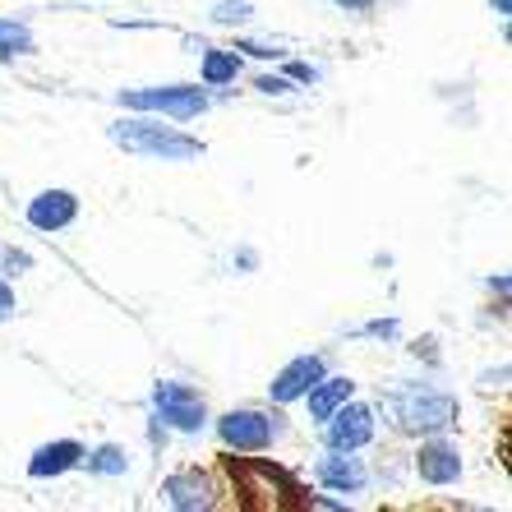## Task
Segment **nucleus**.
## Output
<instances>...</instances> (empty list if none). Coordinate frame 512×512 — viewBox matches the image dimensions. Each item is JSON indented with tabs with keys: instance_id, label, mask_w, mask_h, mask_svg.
Returning <instances> with one entry per match:
<instances>
[{
	"instance_id": "nucleus-1",
	"label": "nucleus",
	"mask_w": 512,
	"mask_h": 512,
	"mask_svg": "<svg viewBox=\"0 0 512 512\" xmlns=\"http://www.w3.org/2000/svg\"><path fill=\"white\" fill-rule=\"evenodd\" d=\"M383 416V425L402 434V439H425V434H453L457 429V416H462V406L448 388L429 379H397L388 383L379 393V406H374Z\"/></svg>"
},
{
	"instance_id": "nucleus-2",
	"label": "nucleus",
	"mask_w": 512,
	"mask_h": 512,
	"mask_svg": "<svg viewBox=\"0 0 512 512\" xmlns=\"http://www.w3.org/2000/svg\"><path fill=\"white\" fill-rule=\"evenodd\" d=\"M107 139L120 153L148 157V162H194V157H203L199 134H185L180 125H167L162 116H148V111H125L120 120H111Z\"/></svg>"
},
{
	"instance_id": "nucleus-3",
	"label": "nucleus",
	"mask_w": 512,
	"mask_h": 512,
	"mask_svg": "<svg viewBox=\"0 0 512 512\" xmlns=\"http://www.w3.org/2000/svg\"><path fill=\"white\" fill-rule=\"evenodd\" d=\"M208 425H213L217 443H222L227 453H240V457L273 453L277 443L286 439L282 406H231V411L213 416Z\"/></svg>"
},
{
	"instance_id": "nucleus-4",
	"label": "nucleus",
	"mask_w": 512,
	"mask_h": 512,
	"mask_svg": "<svg viewBox=\"0 0 512 512\" xmlns=\"http://www.w3.org/2000/svg\"><path fill=\"white\" fill-rule=\"evenodd\" d=\"M125 111H148L162 120H199L213 107V88L203 84H148V88H120L116 97Z\"/></svg>"
},
{
	"instance_id": "nucleus-5",
	"label": "nucleus",
	"mask_w": 512,
	"mask_h": 512,
	"mask_svg": "<svg viewBox=\"0 0 512 512\" xmlns=\"http://www.w3.org/2000/svg\"><path fill=\"white\" fill-rule=\"evenodd\" d=\"M148 416L162 420L171 434H203L213 411H208V397L194 388V383L180 379H157L153 393H148Z\"/></svg>"
},
{
	"instance_id": "nucleus-6",
	"label": "nucleus",
	"mask_w": 512,
	"mask_h": 512,
	"mask_svg": "<svg viewBox=\"0 0 512 512\" xmlns=\"http://www.w3.org/2000/svg\"><path fill=\"white\" fill-rule=\"evenodd\" d=\"M231 489L222 485V476L217 471H208V466H180V471H171L167 480H162V503H167L171 512H213L227 503Z\"/></svg>"
},
{
	"instance_id": "nucleus-7",
	"label": "nucleus",
	"mask_w": 512,
	"mask_h": 512,
	"mask_svg": "<svg viewBox=\"0 0 512 512\" xmlns=\"http://www.w3.org/2000/svg\"><path fill=\"white\" fill-rule=\"evenodd\" d=\"M406 466H411V476L429 489H453V485H462V476H466L462 448H457V439H448V434H425V439H416V453L406 457Z\"/></svg>"
},
{
	"instance_id": "nucleus-8",
	"label": "nucleus",
	"mask_w": 512,
	"mask_h": 512,
	"mask_svg": "<svg viewBox=\"0 0 512 512\" xmlns=\"http://www.w3.org/2000/svg\"><path fill=\"white\" fill-rule=\"evenodd\" d=\"M323 448H337V453H365L379 439V411L370 402H342L333 416L323 420Z\"/></svg>"
},
{
	"instance_id": "nucleus-9",
	"label": "nucleus",
	"mask_w": 512,
	"mask_h": 512,
	"mask_svg": "<svg viewBox=\"0 0 512 512\" xmlns=\"http://www.w3.org/2000/svg\"><path fill=\"white\" fill-rule=\"evenodd\" d=\"M314 480H319V489H328V494H365L374 476H370V466H365V457L323 448V453L314 457Z\"/></svg>"
},
{
	"instance_id": "nucleus-10",
	"label": "nucleus",
	"mask_w": 512,
	"mask_h": 512,
	"mask_svg": "<svg viewBox=\"0 0 512 512\" xmlns=\"http://www.w3.org/2000/svg\"><path fill=\"white\" fill-rule=\"evenodd\" d=\"M323 374H328V360H323L319 351L291 356L282 370L273 374V383H268V402H273V406H296L300 397H305L314 383L323 379Z\"/></svg>"
},
{
	"instance_id": "nucleus-11",
	"label": "nucleus",
	"mask_w": 512,
	"mask_h": 512,
	"mask_svg": "<svg viewBox=\"0 0 512 512\" xmlns=\"http://www.w3.org/2000/svg\"><path fill=\"white\" fill-rule=\"evenodd\" d=\"M79 213H84V203H79V194L74 190H42L28 199L24 217L28 227L42 231V236H60V231H70L74 222H79Z\"/></svg>"
},
{
	"instance_id": "nucleus-12",
	"label": "nucleus",
	"mask_w": 512,
	"mask_h": 512,
	"mask_svg": "<svg viewBox=\"0 0 512 512\" xmlns=\"http://www.w3.org/2000/svg\"><path fill=\"white\" fill-rule=\"evenodd\" d=\"M84 453H88V448L79 439H51V443H42V448H33V457H28V476H33V480L70 476V471H79Z\"/></svg>"
},
{
	"instance_id": "nucleus-13",
	"label": "nucleus",
	"mask_w": 512,
	"mask_h": 512,
	"mask_svg": "<svg viewBox=\"0 0 512 512\" xmlns=\"http://www.w3.org/2000/svg\"><path fill=\"white\" fill-rule=\"evenodd\" d=\"M351 397H356V379H346V374H323L300 402L310 411V425H323V420L333 416L342 402H351Z\"/></svg>"
},
{
	"instance_id": "nucleus-14",
	"label": "nucleus",
	"mask_w": 512,
	"mask_h": 512,
	"mask_svg": "<svg viewBox=\"0 0 512 512\" xmlns=\"http://www.w3.org/2000/svg\"><path fill=\"white\" fill-rule=\"evenodd\" d=\"M245 70V56L236 47H203L199 51V84L203 88H231Z\"/></svg>"
},
{
	"instance_id": "nucleus-15",
	"label": "nucleus",
	"mask_w": 512,
	"mask_h": 512,
	"mask_svg": "<svg viewBox=\"0 0 512 512\" xmlns=\"http://www.w3.org/2000/svg\"><path fill=\"white\" fill-rule=\"evenodd\" d=\"M88 471V476L97 480H120V476H130V453L120 448V443H97V448H88L84 462H79Z\"/></svg>"
},
{
	"instance_id": "nucleus-16",
	"label": "nucleus",
	"mask_w": 512,
	"mask_h": 512,
	"mask_svg": "<svg viewBox=\"0 0 512 512\" xmlns=\"http://www.w3.org/2000/svg\"><path fill=\"white\" fill-rule=\"evenodd\" d=\"M37 51V37L24 19H5L0 14V65H10V60H24Z\"/></svg>"
},
{
	"instance_id": "nucleus-17",
	"label": "nucleus",
	"mask_w": 512,
	"mask_h": 512,
	"mask_svg": "<svg viewBox=\"0 0 512 512\" xmlns=\"http://www.w3.org/2000/svg\"><path fill=\"white\" fill-rule=\"evenodd\" d=\"M217 28H245L254 19V0H217L213 10H208Z\"/></svg>"
},
{
	"instance_id": "nucleus-18",
	"label": "nucleus",
	"mask_w": 512,
	"mask_h": 512,
	"mask_svg": "<svg viewBox=\"0 0 512 512\" xmlns=\"http://www.w3.org/2000/svg\"><path fill=\"white\" fill-rule=\"evenodd\" d=\"M254 93H259V97H296L300 84H296V79H286V74L259 70V74H254Z\"/></svg>"
},
{
	"instance_id": "nucleus-19",
	"label": "nucleus",
	"mask_w": 512,
	"mask_h": 512,
	"mask_svg": "<svg viewBox=\"0 0 512 512\" xmlns=\"http://www.w3.org/2000/svg\"><path fill=\"white\" fill-rule=\"evenodd\" d=\"M254 489V466H245V476H240V494H250ZM282 494H291V485H286L282 476H273V485H263L259 503L263 508H282Z\"/></svg>"
},
{
	"instance_id": "nucleus-20",
	"label": "nucleus",
	"mask_w": 512,
	"mask_h": 512,
	"mask_svg": "<svg viewBox=\"0 0 512 512\" xmlns=\"http://www.w3.org/2000/svg\"><path fill=\"white\" fill-rule=\"evenodd\" d=\"M231 47H236L240 56H250V60H286V47H277V42H263V37H236Z\"/></svg>"
},
{
	"instance_id": "nucleus-21",
	"label": "nucleus",
	"mask_w": 512,
	"mask_h": 512,
	"mask_svg": "<svg viewBox=\"0 0 512 512\" xmlns=\"http://www.w3.org/2000/svg\"><path fill=\"white\" fill-rule=\"evenodd\" d=\"M356 337H374V342H397L402 337V323L388 314V319H370V323H360Z\"/></svg>"
},
{
	"instance_id": "nucleus-22",
	"label": "nucleus",
	"mask_w": 512,
	"mask_h": 512,
	"mask_svg": "<svg viewBox=\"0 0 512 512\" xmlns=\"http://www.w3.org/2000/svg\"><path fill=\"white\" fill-rule=\"evenodd\" d=\"M28 268H33L28 250H0V277H24Z\"/></svg>"
},
{
	"instance_id": "nucleus-23",
	"label": "nucleus",
	"mask_w": 512,
	"mask_h": 512,
	"mask_svg": "<svg viewBox=\"0 0 512 512\" xmlns=\"http://www.w3.org/2000/svg\"><path fill=\"white\" fill-rule=\"evenodd\" d=\"M508 379H512V365H499V370H480L476 383H480V393H485V397L489 393L503 397V393H508Z\"/></svg>"
},
{
	"instance_id": "nucleus-24",
	"label": "nucleus",
	"mask_w": 512,
	"mask_h": 512,
	"mask_svg": "<svg viewBox=\"0 0 512 512\" xmlns=\"http://www.w3.org/2000/svg\"><path fill=\"white\" fill-rule=\"evenodd\" d=\"M286 79H296L300 88H310V84H319V70H314L310 60H286Z\"/></svg>"
},
{
	"instance_id": "nucleus-25",
	"label": "nucleus",
	"mask_w": 512,
	"mask_h": 512,
	"mask_svg": "<svg viewBox=\"0 0 512 512\" xmlns=\"http://www.w3.org/2000/svg\"><path fill=\"white\" fill-rule=\"evenodd\" d=\"M305 503H310V508H323V512H346V508H351L346 499H333L328 489H323V494H305Z\"/></svg>"
},
{
	"instance_id": "nucleus-26",
	"label": "nucleus",
	"mask_w": 512,
	"mask_h": 512,
	"mask_svg": "<svg viewBox=\"0 0 512 512\" xmlns=\"http://www.w3.org/2000/svg\"><path fill=\"white\" fill-rule=\"evenodd\" d=\"M333 10H342V14H370V10H379V0H328Z\"/></svg>"
},
{
	"instance_id": "nucleus-27",
	"label": "nucleus",
	"mask_w": 512,
	"mask_h": 512,
	"mask_svg": "<svg viewBox=\"0 0 512 512\" xmlns=\"http://www.w3.org/2000/svg\"><path fill=\"white\" fill-rule=\"evenodd\" d=\"M14 310H19V300H14V286H10V277H0V319H10Z\"/></svg>"
},
{
	"instance_id": "nucleus-28",
	"label": "nucleus",
	"mask_w": 512,
	"mask_h": 512,
	"mask_svg": "<svg viewBox=\"0 0 512 512\" xmlns=\"http://www.w3.org/2000/svg\"><path fill=\"white\" fill-rule=\"evenodd\" d=\"M485 286H489V291H494V296H499V305H508V277H503V273H494Z\"/></svg>"
},
{
	"instance_id": "nucleus-29",
	"label": "nucleus",
	"mask_w": 512,
	"mask_h": 512,
	"mask_svg": "<svg viewBox=\"0 0 512 512\" xmlns=\"http://www.w3.org/2000/svg\"><path fill=\"white\" fill-rule=\"evenodd\" d=\"M489 10L499 14V24H503V19H508V14H512V0H489Z\"/></svg>"
},
{
	"instance_id": "nucleus-30",
	"label": "nucleus",
	"mask_w": 512,
	"mask_h": 512,
	"mask_svg": "<svg viewBox=\"0 0 512 512\" xmlns=\"http://www.w3.org/2000/svg\"><path fill=\"white\" fill-rule=\"evenodd\" d=\"M254 263H259V254H254V250H240L236 254V268H254Z\"/></svg>"
}]
</instances>
